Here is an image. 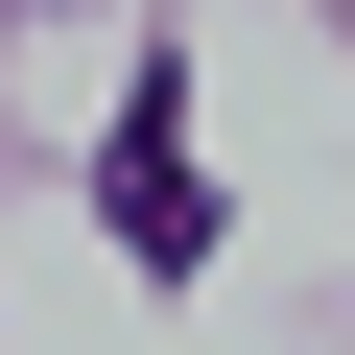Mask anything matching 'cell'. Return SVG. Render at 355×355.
Wrapping results in <instances>:
<instances>
[{"instance_id": "1", "label": "cell", "mask_w": 355, "mask_h": 355, "mask_svg": "<svg viewBox=\"0 0 355 355\" xmlns=\"http://www.w3.org/2000/svg\"><path fill=\"white\" fill-rule=\"evenodd\" d=\"M95 214H119V261H166V284L214 261V166H190V71H166V95L119 119V166H95Z\"/></svg>"}]
</instances>
